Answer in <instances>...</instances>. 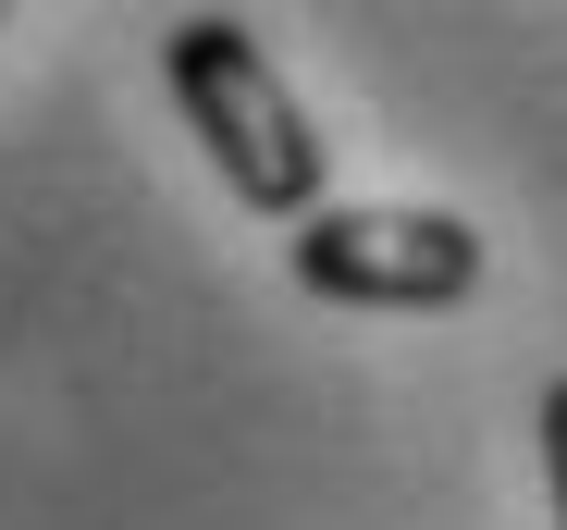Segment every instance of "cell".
<instances>
[{
	"label": "cell",
	"instance_id": "cell-2",
	"mask_svg": "<svg viewBox=\"0 0 567 530\" xmlns=\"http://www.w3.org/2000/svg\"><path fill=\"white\" fill-rule=\"evenodd\" d=\"M297 284L321 309H468L482 297V235L456 210H309L284 235Z\"/></svg>",
	"mask_w": 567,
	"mask_h": 530
},
{
	"label": "cell",
	"instance_id": "cell-1",
	"mask_svg": "<svg viewBox=\"0 0 567 530\" xmlns=\"http://www.w3.org/2000/svg\"><path fill=\"white\" fill-rule=\"evenodd\" d=\"M161 74H173L185 124H198L210 173L235 186V210H259V222H309L321 210V173L333 160H321V136L297 112V86L271 74V50L235 13H173L161 25Z\"/></svg>",
	"mask_w": 567,
	"mask_h": 530
},
{
	"label": "cell",
	"instance_id": "cell-3",
	"mask_svg": "<svg viewBox=\"0 0 567 530\" xmlns=\"http://www.w3.org/2000/svg\"><path fill=\"white\" fill-rule=\"evenodd\" d=\"M543 481H555V530H567V371L543 383Z\"/></svg>",
	"mask_w": 567,
	"mask_h": 530
}]
</instances>
